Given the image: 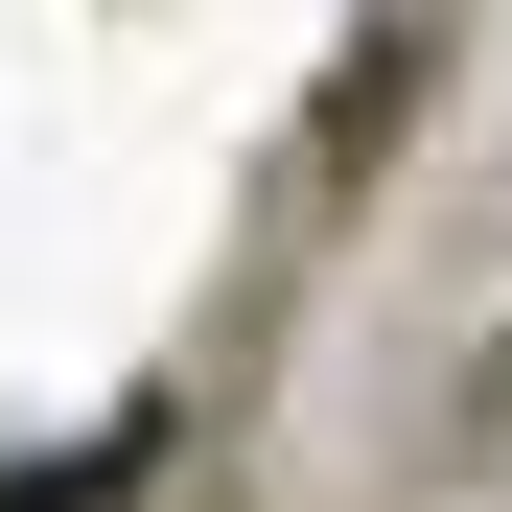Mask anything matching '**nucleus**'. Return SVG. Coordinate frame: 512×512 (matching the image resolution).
I'll return each instance as SVG.
<instances>
[{
  "label": "nucleus",
  "instance_id": "f257e3e1",
  "mask_svg": "<svg viewBox=\"0 0 512 512\" xmlns=\"http://www.w3.org/2000/svg\"><path fill=\"white\" fill-rule=\"evenodd\" d=\"M117 489H140V419H94L70 466H0V512H117Z\"/></svg>",
  "mask_w": 512,
  "mask_h": 512
}]
</instances>
